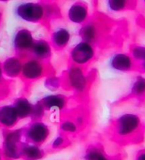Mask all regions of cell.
<instances>
[{
    "instance_id": "cell-1",
    "label": "cell",
    "mask_w": 145,
    "mask_h": 160,
    "mask_svg": "<svg viewBox=\"0 0 145 160\" xmlns=\"http://www.w3.org/2000/svg\"><path fill=\"white\" fill-rule=\"evenodd\" d=\"M78 35L81 41L92 44L95 47L101 46L107 41H113L114 44L121 45L128 35L127 22L114 21L110 19L89 18L79 28Z\"/></svg>"
},
{
    "instance_id": "cell-2",
    "label": "cell",
    "mask_w": 145,
    "mask_h": 160,
    "mask_svg": "<svg viewBox=\"0 0 145 160\" xmlns=\"http://www.w3.org/2000/svg\"><path fill=\"white\" fill-rule=\"evenodd\" d=\"M108 133L112 141L121 147L139 145L145 139V123L136 113L121 114L111 120Z\"/></svg>"
},
{
    "instance_id": "cell-3",
    "label": "cell",
    "mask_w": 145,
    "mask_h": 160,
    "mask_svg": "<svg viewBox=\"0 0 145 160\" xmlns=\"http://www.w3.org/2000/svg\"><path fill=\"white\" fill-rule=\"evenodd\" d=\"M62 87L74 91L78 95H85L88 90L90 79L83 68L71 64L62 76Z\"/></svg>"
},
{
    "instance_id": "cell-4",
    "label": "cell",
    "mask_w": 145,
    "mask_h": 160,
    "mask_svg": "<svg viewBox=\"0 0 145 160\" xmlns=\"http://www.w3.org/2000/svg\"><path fill=\"white\" fill-rule=\"evenodd\" d=\"M23 142V128L3 129L1 151L4 159H21V148Z\"/></svg>"
},
{
    "instance_id": "cell-5",
    "label": "cell",
    "mask_w": 145,
    "mask_h": 160,
    "mask_svg": "<svg viewBox=\"0 0 145 160\" xmlns=\"http://www.w3.org/2000/svg\"><path fill=\"white\" fill-rule=\"evenodd\" d=\"M14 15L23 22L39 24L44 22L43 2H22L14 7Z\"/></svg>"
},
{
    "instance_id": "cell-6",
    "label": "cell",
    "mask_w": 145,
    "mask_h": 160,
    "mask_svg": "<svg viewBox=\"0 0 145 160\" xmlns=\"http://www.w3.org/2000/svg\"><path fill=\"white\" fill-rule=\"evenodd\" d=\"M96 56V48L92 44L80 41L72 47L69 51L71 64L85 67L93 62Z\"/></svg>"
},
{
    "instance_id": "cell-7",
    "label": "cell",
    "mask_w": 145,
    "mask_h": 160,
    "mask_svg": "<svg viewBox=\"0 0 145 160\" xmlns=\"http://www.w3.org/2000/svg\"><path fill=\"white\" fill-rule=\"evenodd\" d=\"M50 135V129L48 124L41 121H31L23 128L24 142L42 146L45 143Z\"/></svg>"
},
{
    "instance_id": "cell-8",
    "label": "cell",
    "mask_w": 145,
    "mask_h": 160,
    "mask_svg": "<svg viewBox=\"0 0 145 160\" xmlns=\"http://www.w3.org/2000/svg\"><path fill=\"white\" fill-rule=\"evenodd\" d=\"M49 73L46 62L28 56L23 59L21 78L27 82H34L46 77Z\"/></svg>"
},
{
    "instance_id": "cell-9",
    "label": "cell",
    "mask_w": 145,
    "mask_h": 160,
    "mask_svg": "<svg viewBox=\"0 0 145 160\" xmlns=\"http://www.w3.org/2000/svg\"><path fill=\"white\" fill-rule=\"evenodd\" d=\"M35 38L31 30L27 28H17L12 38V47L16 56L22 59L29 56Z\"/></svg>"
},
{
    "instance_id": "cell-10",
    "label": "cell",
    "mask_w": 145,
    "mask_h": 160,
    "mask_svg": "<svg viewBox=\"0 0 145 160\" xmlns=\"http://www.w3.org/2000/svg\"><path fill=\"white\" fill-rule=\"evenodd\" d=\"M134 102V103L142 107L145 105V77L138 75L135 78L129 92L126 96H122L117 102V104H122L123 102Z\"/></svg>"
},
{
    "instance_id": "cell-11",
    "label": "cell",
    "mask_w": 145,
    "mask_h": 160,
    "mask_svg": "<svg viewBox=\"0 0 145 160\" xmlns=\"http://www.w3.org/2000/svg\"><path fill=\"white\" fill-rule=\"evenodd\" d=\"M109 67L114 71L122 72H138V66L129 53L118 52L109 59Z\"/></svg>"
},
{
    "instance_id": "cell-12",
    "label": "cell",
    "mask_w": 145,
    "mask_h": 160,
    "mask_svg": "<svg viewBox=\"0 0 145 160\" xmlns=\"http://www.w3.org/2000/svg\"><path fill=\"white\" fill-rule=\"evenodd\" d=\"M68 21L76 25H83L90 18L89 5L83 1L74 2L69 6L67 12Z\"/></svg>"
},
{
    "instance_id": "cell-13",
    "label": "cell",
    "mask_w": 145,
    "mask_h": 160,
    "mask_svg": "<svg viewBox=\"0 0 145 160\" xmlns=\"http://www.w3.org/2000/svg\"><path fill=\"white\" fill-rule=\"evenodd\" d=\"M52 49L49 41L45 38H38L34 41L29 56L41 62H47L52 56Z\"/></svg>"
},
{
    "instance_id": "cell-14",
    "label": "cell",
    "mask_w": 145,
    "mask_h": 160,
    "mask_svg": "<svg viewBox=\"0 0 145 160\" xmlns=\"http://www.w3.org/2000/svg\"><path fill=\"white\" fill-rule=\"evenodd\" d=\"M71 32L68 28L64 27H59L54 29L50 34L49 43L52 49L56 51H61L63 50L65 48H67L71 40Z\"/></svg>"
},
{
    "instance_id": "cell-15",
    "label": "cell",
    "mask_w": 145,
    "mask_h": 160,
    "mask_svg": "<svg viewBox=\"0 0 145 160\" xmlns=\"http://www.w3.org/2000/svg\"><path fill=\"white\" fill-rule=\"evenodd\" d=\"M23 59L18 56H9L2 62L3 76L8 78H16L21 77Z\"/></svg>"
},
{
    "instance_id": "cell-16",
    "label": "cell",
    "mask_w": 145,
    "mask_h": 160,
    "mask_svg": "<svg viewBox=\"0 0 145 160\" xmlns=\"http://www.w3.org/2000/svg\"><path fill=\"white\" fill-rule=\"evenodd\" d=\"M39 101L46 111H62L68 105V97L60 93L44 96Z\"/></svg>"
},
{
    "instance_id": "cell-17",
    "label": "cell",
    "mask_w": 145,
    "mask_h": 160,
    "mask_svg": "<svg viewBox=\"0 0 145 160\" xmlns=\"http://www.w3.org/2000/svg\"><path fill=\"white\" fill-rule=\"evenodd\" d=\"M19 121L18 114L12 104L0 106V126L4 129H13Z\"/></svg>"
},
{
    "instance_id": "cell-18",
    "label": "cell",
    "mask_w": 145,
    "mask_h": 160,
    "mask_svg": "<svg viewBox=\"0 0 145 160\" xmlns=\"http://www.w3.org/2000/svg\"><path fill=\"white\" fill-rule=\"evenodd\" d=\"M84 160H122L121 155L110 156L105 152L104 148L101 145H90L85 152Z\"/></svg>"
},
{
    "instance_id": "cell-19",
    "label": "cell",
    "mask_w": 145,
    "mask_h": 160,
    "mask_svg": "<svg viewBox=\"0 0 145 160\" xmlns=\"http://www.w3.org/2000/svg\"><path fill=\"white\" fill-rule=\"evenodd\" d=\"M45 152L40 146L24 142L21 148V158L23 160H40L44 158Z\"/></svg>"
},
{
    "instance_id": "cell-20",
    "label": "cell",
    "mask_w": 145,
    "mask_h": 160,
    "mask_svg": "<svg viewBox=\"0 0 145 160\" xmlns=\"http://www.w3.org/2000/svg\"><path fill=\"white\" fill-rule=\"evenodd\" d=\"M12 105L14 106V108H16L20 120L27 119L31 117L32 109H33L34 104L27 97L20 96L14 101Z\"/></svg>"
},
{
    "instance_id": "cell-21",
    "label": "cell",
    "mask_w": 145,
    "mask_h": 160,
    "mask_svg": "<svg viewBox=\"0 0 145 160\" xmlns=\"http://www.w3.org/2000/svg\"><path fill=\"white\" fill-rule=\"evenodd\" d=\"M108 9L114 12H122L135 10L137 7V1H125V0H109L107 2Z\"/></svg>"
},
{
    "instance_id": "cell-22",
    "label": "cell",
    "mask_w": 145,
    "mask_h": 160,
    "mask_svg": "<svg viewBox=\"0 0 145 160\" xmlns=\"http://www.w3.org/2000/svg\"><path fill=\"white\" fill-rule=\"evenodd\" d=\"M128 53L137 64L145 62V45L135 43H131Z\"/></svg>"
},
{
    "instance_id": "cell-23",
    "label": "cell",
    "mask_w": 145,
    "mask_h": 160,
    "mask_svg": "<svg viewBox=\"0 0 145 160\" xmlns=\"http://www.w3.org/2000/svg\"><path fill=\"white\" fill-rule=\"evenodd\" d=\"M59 129L62 134H64L66 136L68 135H74L78 132V129L76 123L71 118H64L59 123Z\"/></svg>"
},
{
    "instance_id": "cell-24",
    "label": "cell",
    "mask_w": 145,
    "mask_h": 160,
    "mask_svg": "<svg viewBox=\"0 0 145 160\" xmlns=\"http://www.w3.org/2000/svg\"><path fill=\"white\" fill-rule=\"evenodd\" d=\"M44 10V22L50 21L60 16V9L56 3L51 2H43Z\"/></svg>"
},
{
    "instance_id": "cell-25",
    "label": "cell",
    "mask_w": 145,
    "mask_h": 160,
    "mask_svg": "<svg viewBox=\"0 0 145 160\" xmlns=\"http://www.w3.org/2000/svg\"><path fill=\"white\" fill-rule=\"evenodd\" d=\"M44 87L51 92H56L61 87H62V78H59L56 75H48L44 80Z\"/></svg>"
},
{
    "instance_id": "cell-26",
    "label": "cell",
    "mask_w": 145,
    "mask_h": 160,
    "mask_svg": "<svg viewBox=\"0 0 145 160\" xmlns=\"http://www.w3.org/2000/svg\"><path fill=\"white\" fill-rule=\"evenodd\" d=\"M46 110L44 109V106L40 102V101H38L36 103L33 105V109H32L31 113V121H41L43 119L44 116L45 114Z\"/></svg>"
},
{
    "instance_id": "cell-27",
    "label": "cell",
    "mask_w": 145,
    "mask_h": 160,
    "mask_svg": "<svg viewBox=\"0 0 145 160\" xmlns=\"http://www.w3.org/2000/svg\"><path fill=\"white\" fill-rule=\"evenodd\" d=\"M69 144V140L68 136L64 134H59L58 136L54 138L51 142V148L54 150H59L62 148H66Z\"/></svg>"
},
{
    "instance_id": "cell-28",
    "label": "cell",
    "mask_w": 145,
    "mask_h": 160,
    "mask_svg": "<svg viewBox=\"0 0 145 160\" xmlns=\"http://www.w3.org/2000/svg\"><path fill=\"white\" fill-rule=\"evenodd\" d=\"M73 120L74 121V123H76L78 129H82L86 124L87 122V118L85 114L82 113V112L75 115V117H74V118Z\"/></svg>"
},
{
    "instance_id": "cell-29",
    "label": "cell",
    "mask_w": 145,
    "mask_h": 160,
    "mask_svg": "<svg viewBox=\"0 0 145 160\" xmlns=\"http://www.w3.org/2000/svg\"><path fill=\"white\" fill-rule=\"evenodd\" d=\"M135 160H145V148L140 149L137 152Z\"/></svg>"
},
{
    "instance_id": "cell-30",
    "label": "cell",
    "mask_w": 145,
    "mask_h": 160,
    "mask_svg": "<svg viewBox=\"0 0 145 160\" xmlns=\"http://www.w3.org/2000/svg\"><path fill=\"white\" fill-rule=\"evenodd\" d=\"M137 66H138V73L140 75L145 74V62L139 63V64H137Z\"/></svg>"
},
{
    "instance_id": "cell-31",
    "label": "cell",
    "mask_w": 145,
    "mask_h": 160,
    "mask_svg": "<svg viewBox=\"0 0 145 160\" xmlns=\"http://www.w3.org/2000/svg\"><path fill=\"white\" fill-rule=\"evenodd\" d=\"M3 83H4V76L2 69V62H0V85H2Z\"/></svg>"
},
{
    "instance_id": "cell-32",
    "label": "cell",
    "mask_w": 145,
    "mask_h": 160,
    "mask_svg": "<svg viewBox=\"0 0 145 160\" xmlns=\"http://www.w3.org/2000/svg\"><path fill=\"white\" fill-rule=\"evenodd\" d=\"M0 160H5L4 159V158H3V152L1 151V148H0Z\"/></svg>"
},
{
    "instance_id": "cell-33",
    "label": "cell",
    "mask_w": 145,
    "mask_h": 160,
    "mask_svg": "<svg viewBox=\"0 0 145 160\" xmlns=\"http://www.w3.org/2000/svg\"><path fill=\"white\" fill-rule=\"evenodd\" d=\"M144 4H145V1H144Z\"/></svg>"
}]
</instances>
